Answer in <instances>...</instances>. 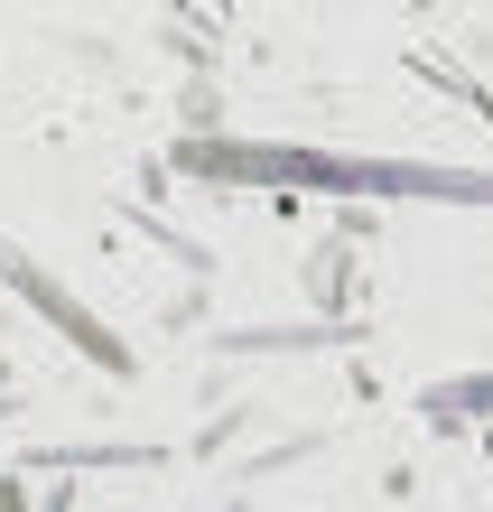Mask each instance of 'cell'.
<instances>
[{"mask_svg": "<svg viewBox=\"0 0 493 512\" xmlns=\"http://www.w3.org/2000/svg\"><path fill=\"white\" fill-rule=\"evenodd\" d=\"M177 168L233 187H326V196H428V205H493V168L438 159H335V149H177Z\"/></svg>", "mask_w": 493, "mask_h": 512, "instance_id": "obj_1", "label": "cell"}, {"mask_svg": "<svg viewBox=\"0 0 493 512\" xmlns=\"http://www.w3.org/2000/svg\"><path fill=\"white\" fill-rule=\"evenodd\" d=\"M0 280H10V289H19V298H28V308H38V317L56 326V336L75 345V354H94L103 373H131V345H121V336H103V317H84V308H75V298L56 289V280H47V270L28 261L19 243H0Z\"/></svg>", "mask_w": 493, "mask_h": 512, "instance_id": "obj_2", "label": "cell"}, {"mask_svg": "<svg viewBox=\"0 0 493 512\" xmlns=\"http://www.w3.org/2000/svg\"><path fill=\"white\" fill-rule=\"evenodd\" d=\"M168 10H187V0H168Z\"/></svg>", "mask_w": 493, "mask_h": 512, "instance_id": "obj_3", "label": "cell"}]
</instances>
